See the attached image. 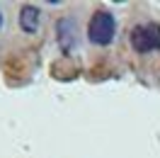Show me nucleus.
<instances>
[{
    "instance_id": "f03ea898",
    "label": "nucleus",
    "mask_w": 160,
    "mask_h": 158,
    "mask_svg": "<svg viewBox=\"0 0 160 158\" xmlns=\"http://www.w3.org/2000/svg\"><path fill=\"white\" fill-rule=\"evenodd\" d=\"M131 46L138 54H150V51L160 49V24L146 22V24H136L131 32Z\"/></svg>"
},
{
    "instance_id": "20e7f679",
    "label": "nucleus",
    "mask_w": 160,
    "mask_h": 158,
    "mask_svg": "<svg viewBox=\"0 0 160 158\" xmlns=\"http://www.w3.org/2000/svg\"><path fill=\"white\" fill-rule=\"evenodd\" d=\"M20 27L27 34H34V32L39 29V10L34 8V5H24L20 12Z\"/></svg>"
},
{
    "instance_id": "f257e3e1",
    "label": "nucleus",
    "mask_w": 160,
    "mask_h": 158,
    "mask_svg": "<svg viewBox=\"0 0 160 158\" xmlns=\"http://www.w3.org/2000/svg\"><path fill=\"white\" fill-rule=\"evenodd\" d=\"M117 34V20L114 15L107 10H97L90 17V24H88V37H90L92 44L97 46H107Z\"/></svg>"
},
{
    "instance_id": "7ed1b4c3",
    "label": "nucleus",
    "mask_w": 160,
    "mask_h": 158,
    "mask_svg": "<svg viewBox=\"0 0 160 158\" xmlns=\"http://www.w3.org/2000/svg\"><path fill=\"white\" fill-rule=\"evenodd\" d=\"M56 39H58V46L66 51V54H73L75 46H78V39H75V22L68 20V17L58 20V24H56Z\"/></svg>"
},
{
    "instance_id": "39448f33",
    "label": "nucleus",
    "mask_w": 160,
    "mask_h": 158,
    "mask_svg": "<svg viewBox=\"0 0 160 158\" xmlns=\"http://www.w3.org/2000/svg\"><path fill=\"white\" fill-rule=\"evenodd\" d=\"M0 27H2V10H0Z\"/></svg>"
}]
</instances>
